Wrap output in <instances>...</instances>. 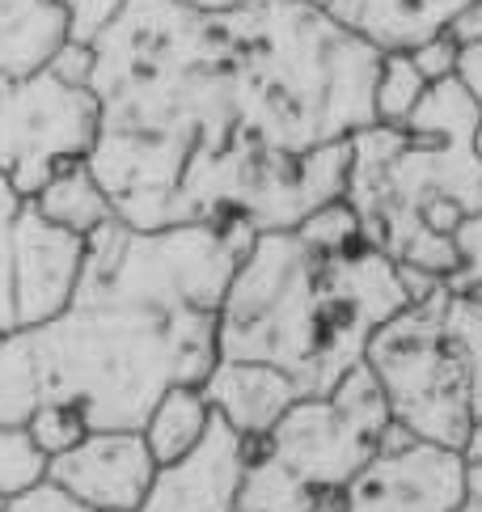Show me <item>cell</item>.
<instances>
[{"mask_svg": "<svg viewBox=\"0 0 482 512\" xmlns=\"http://www.w3.org/2000/svg\"><path fill=\"white\" fill-rule=\"evenodd\" d=\"M377 68L381 51L309 0H127L94 43L102 123L85 166L132 229H296L343 199L351 136L377 123Z\"/></svg>", "mask_w": 482, "mask_h": 512, "instance_id": "cell-1", "label": "cell"}, {"mask_svg": "<svg viewBox=\"0 0 482 512\" xmlns=\"http://www.w3.org/2000/svg\"><path fill=\"white\" fill-rule=\"evenodd\" d=\"M250 242L246 221L102 225L60 314L0 335V424L77 407L89 432H140L165 390L203 386L220 360V301Z\"/></svg>", "mask_w": 482, "mask_h": 512, "instance_id": "cell-2", "label": "cell"}, {"mask_svg": "<svg viewBox=\"0 0 482 512\" xmlns=\"http://www.w3.org/2000/svg\"><path fill=\"white\" fill-rule=\"evenodd\" d=\"M411 305L398 263L368 242L330 250L301 229L254 233L220 301V360L280 369L301 398L330 394L368 339Z\"/></svg>", "mask_w": 482, "mask_h": 512, "instance_id": "cell-3", "label": "cell"}, {"mask_svg": "<svg viewBox=\"0 0 482 512\" xmlns=\"http://www.w3.org/2000/svg\"><path fill=\"white\" fill-rule=\"evenodd\" d=\"M478 119L482 111L449 77L428 85L402 127L373 123L351 136L343 204L356 212L368 246L436 280L453 276V229L482 212Z\"/></svg>", "mask_w": 482, "mask_h": 512, "instance_id": "cell-4", "label": "cell"}, {"mask_svg": "<svg viewBox=\"0 0 482 512\" xmlns=\"http://www.w3.org/2000/svg\"><path fill=\"white\" fill-rule=\"evenodd\" d=\"M389 424L385 394L364 364L330 394L296 398L254 445L237 512H313L381 453Z\"/></svg>", "mask_w": 482, "mask_h": 512, "instance_id": "cell-5", "label": "cell"}, {"mask_svg": "<svg viewBox=\"0 0 482 512\" xmlns=\"http://www.w3.org/2000/svg\"><path fill=\"white\" fill-rule=\"evenodd\" d=\"M449 288L411 301L368 339L364 369L385 394L389 419L415 441L461 453L474 424L470 411V369L449 335Z\"/></svg>", "mask_w": 482, "mask_h": 512, "instance_id": "cell-6", "label": "cell"}, {"mask_svg": "<svg viewBox=\"0 0 482 512\" xmlns=\"http://www.w3.org/2000/svg\"><path fill=\"white\" fill-rule=\"evenodd\" d=\"M102 106L89 85H68L51 68L0 81V174L30 199L64 166L89 161Z\"/></svg>", "mask_w": 482, "mask_h": 512, "instance_id": "cell-7", "label": "cell"}, {"mask_svg": "<svg viewBox=\"0 0 482 512\" xmlns=\"http://www.w3.org/2000/svg\"><path fill=\"white\" fill-rule=\"evenodd\" d=\"M466 491V462L453 449L415 441L389 424L381 453L313 512H449Z\"/></svg>", "mask_w": 482, "mask_h": 512, "instance_id": "cell-8", "label": "cell"}, {"mask_svg": "<svg viewBox=\"0 0 482 512\" xmlns=\"http://www.w3.org/2000/svg\"><path fill=\"white\" fill-rule=\"evenodd\" d=\"M250 453L254 441L233 432L212 411V424L199 436V445L182 453L178 462L157 466L148 496L140 500L136 512H237Z\"/></svg>", "mask_w": 482, "mask_h": 512, "instance_id": "cell-9", "label": "cell"}, {"mask_svg": "<svg viewBox=\"0 0 482 512\" xmlns=\"http://www.w3.org/2000/svg\"><path fill=\"white\" fill-rule=\"evenodd\" d=\"M157 462L136 428L119 432H85L81 445L51 457L47 479L60 483L94 512H136L148 496Z\"/></svg>", "mask_w": 482, "mask_h": 512, "instance_id": "cell-10", "label": "cell"}, {"mask_svg": "<svg viewBox=\"0 0 482 512\" xmlns=\"http://www.w3.org/2000/svg\"><path fill=\"white\" fill-rule=\"evenodd\" d=\"M89 237L68 233L43 221L26 199L17 212V263H13V301H17V331L55 318L72 301L85 267Z\"/></svg>", "mask_w": 482, "mask_h": 512, "instance_id": "cell-11", "label": "cell"}, {"mask_svg": "<svg viewBox=\"0 0 482 512\" xmlns=\"http://www.w3.org/2000/svg\"><path fill=\"white\" fill-rule=\"evenodd\" d=\"M309 5L381 56H394L449 34L474 0H309Z\"/></svg>", "mask_w": 482, "mask_h": 512, "instance_id": "cell-12", "label": "cell"}, {"mask_svg": "<svg viewBox=\"0 0 482 512\" xmlns=\"http://www.w3.org/2000/svg\"><path fill=\"white\" fill-rule=\"evenodd\" d=\"M203 398L233 432L258 445L284 419L292 402L301 398V390L280 369H271V364L216 360L212 373L203 377Z\"/></svg>", "mask_w": 482, "mask_h": 512, "instance_id": "cell-13", "label": "cell"}, {"mask_svg": "<svg viewBox=\"0 0 482 512\" xmlns=\"http://www.w3.org/2000/svg\"><path fill=\"white\" fill-rule=\"evenodd\" d=\"M64 47L60 0H0V81L30 77Z\"/></svg>", "mask_w": 482, "mask_h": 512, "instance_id": "cell-14", "label": "cell"}, {"mask_svg": "<svg viewBox=\"0 0 482 512\" xmlns=\"http://www.w3.org/2000/svg\"><path fill=\"white\" fill-rule=\"evenodd\" d=\"M30 204L43 221L60 225L68 233H81V237H94L102 225L115 221V208H110L102 182L94 178V170H89L85 161L64 166L55 178H47L43 187L30 195Z\"/></svg>", "mask_w": 482, "mask_h": 512, "instance_id": "cell-15", "label": "cell"}, {"mask_svg": "<svg viewBox=\"0 0 482 512\" xmlns=\"http://www.w3.org/2000/svg\"><path fill=\"white\" fill-rule=\"evenodd\" d=\"M212 424V407L203 398V386H174L157 398V407L144 419V445L153 453V462H178L182 453H191L199 445V436Z\"/></svg>", "mask_w": 482, "mask_h": 512, "instance_id": "cell-16", "label": "cell"}, {"mask_svg": "<svg viewBox=\"0 0 482 512\" xmlns=\"http://www.w3.org/2000/svg\"><path fill=\"white\" fill-rule=\"evenodd\" d=\"M428 94V81L415 68V60L406 51H394V56H381L377 68V85H373V111L377 123L385 127H402L406 119L415 115V106Z\"/></svg>", "mask_w": 482, "mask_h": 512, "instance_id": "cell-17", "label": "cell"}, {"mask_svg": "<svg viewBox=\"0 0 482 512\" xmlns=\"http://www.w3.org/2000/svg\"><path fill=\"white\" fill-rule=\"evenodd\" d=\"M47 462L51 457L30 441L26 428L0 424V500H13L22 491H30L34 483H43Z\"/></svg>", "mask_w": 482, "mask_h": 512, "instance_id": "cell-18", "label": "cell"}, {"mask_svg": "<svg viewBox=\"0 0 482 512\" xmlns=\"http://www.w3.org/2000/svg\"><path fill=\"white\" fill-rule=\"evenodd\" d=\"M26 199L0 174V335L17 331V301H13V263H17V212Z\"/></svg>", "mask_w": 482, "mask_h": 512, "instance_id": "cell-19", "label": "cell"}, {"mask_svg": "<svg viewBox=\"0 0 482 512\" xmlns=\"http://www.w3.org/2000/svg\"><path fill=\"white\" fill-rule=\"evenodd\" d=\"M449 335L466 356V369H470V411L474 419L482 415V318L474 314L470 301L453 297L449 301Z\"/></svg>", "mask_w": 482, "mask_h": 512, "instance_id": "cell-20", "label": "cell"}, {"mask_svg": "<svg viewBox=\"0 0 482 512\" xmlns=\"http://www.w3.org/2000/svg\"><path fill=\"white\" fill-rule=\"evenodd\" d=\"M26 432L47 457H60L72 445H81L89 428H85V419H81L77 407H39L26 419Z\"/></svg>", "mask_w": 482, "mask_h": 512, "instance_id": "cell-21", "label": "cell"}, {"mask_svg": "<svg viewBox=\"0 0 482 512\" xmlns=\"http://www.w3.org/2000/svg\"><path fill=\"white\" fill-rule=\"evenodd\" d=\"M453 250H457V271L444 280V288L453 297H470V292L482 288V212L466 216L453 229Z\"/></svg>", "mask_w": 482, "mask_h": 512, "instance_id": "cell-22", "label": "cell"}, {"mask_svg": "<svg viewBox=\"0 0 482 512\" xmlns=\"http://www.w3.org/2000/svg\"><path fill=\"white\" fill-rule=\"evenodd\" d=\"M127 0H60L64 9V39L77 47H94L102 30L115 22Z\"/></svg>", "mask_w": 482, "mask_h": 512, "instance_id": "cell-23", "label": "cell"}, {"mask_svg": "<svg viewBox=\"0 0 482 512\" xmlns=\"http://www.w3.org/2000/svg\"><path fill=\"white\" fill-rule=\"evenodd\" d=\"M301 229L309 242H318V246H330V250H343V246H356V242H364L360 237V221H356V212H351L343 199H335V204H326V208H318L313 216H305Z\"/></svg>", "mask_w": 482, "mask_h": 512, "instance_id": "cell-24", "label": "cell"}, {"mask_svg": "<svg viewBox=\"0 0 482 512\" xmlns=\"http://www.w3.org/2000/svg\"><path fill=\"white\" fill-rule=\"evenodd\" d=\"M5 512H94V508L81 504L77 496H68L60 483L43 479V483H34L30 491H22V496H13L5 504Z\"/></svg>", "mask_w": 482, "mask_h": 512, "instance_id": "cell-25", "label": "cell"}, {"mask_svg": "<svg viewBox=\"0 0 482 512\" xmlns=\"http://www.w3.org/2000/svg\"><path fill=\"white\" fill-rule=\"evenodd\" d=\"M415 60V68L423 72V81L436 85V81H449L453 68H457V39L453 34H436V39L419 43L415 51H406Z\"/></svg>", "mask_w": 482, "mask_h": 512, "instance_id": "cell-26", "label": "cell"}, {"mask_svg": "<svg viewBox=\"0 0 482 512\" xmlns=\"http://www.w3.org/2000/svg\"><path fill=\"white\" fill-rule=\"evenodd\" d=\"M43 68H51L55 77L68 81V85H89V77H94V47H77V43L64 39V47L55 51Z\"/></svg>", "mask_w": 482, "mask_h": 512, "instance_id": "cell-27", "label": "cell"}, {"mask_svg": "<svg viewBox=\"0 0 482 512\" xmlns=\"http://www.w3.org/2000/svg\"><path fill=\"white\" fill-rule=\"evenodd\" d=\"M453 81L466 89L470 102L482 111V39L470 43H457V68H453Z\"/></svg>", "mask_w": 482, "mask_h": 512, "instance_id": "cell-28", "label": "cell"}, {"mask_svg": "<svg viewBox=\"0 0 482 512\" xmlns=\"http://www.w3.org/2000/svg\"><path fill=\"white\" fill-rule=\"evenodd\" d=\"M449 512H482V462L466 466V491Z\"/></svg>", "mask_w": 482, "mask_h": 512, "instance_id": "cell-29", "label": "cell"}, {"mask_svg": "<svg viewBox=\"0 0 482 512\" xmlns=\"http://www.w3.org/2000/svg\"><path fill=\"white\" fill-rule=\"evenodd\" d=\"M453 39L457 43H470V39H482V0H474V5L466 9V13H461L457 17V22H453Z\"/></svg>", "mask_w": 482, "mask_h": 512, "instance_id": "cell-30", "label": "cell"}, {"mask_svg": "<svg viewBox=\"0 0 482 512\" xmlns=\"http://www.w3.org/2000/svg\"><path fill=\"white\" fill-rule=\"evenodd\" d=\"M461 462H466V466L482 462V415L474 419L470 432H466V445H461Z\"/></svg>", "mask_w": 482, "mask_h": 512, "instance_id": "cell-31", "label": "cell"}, {"mask_svg": "<svg viewBox=\"0 0 482 512\" xmlns=\"http://www.w3.org/2000/svg\"><path fill=\"white\" fill-rule=\"evenodd\" d=\"M178 5H187V9H203V13H225V9L246 5V0H178Z\"/></svg>", "mask_w": 482, "mask_h": 512, "instance_id": "cell-32", "label": "cell"}, {"mask_svg": "<svg viewBox=\"0 0 482 512\" xmlns=\"http://www.w3.org/2000/svg\"><path fill=\"white\" fill-rule=\"evenodd\" d=\"M474 153H478V161H482V119H478V127H474Z\"/></svg>", "mask_w": 482, "mask_h": 512, "instance_id": "cell-33", "label": "cell"}, {"mask_svg": "<svg viewBox=\"0 0 482 512\" xmlns=\"http://www.w3.org/2000/svg\"><path fill=\"white\" fill-rule=\"evenodd\" d=\"M474 314H478V318H482V305H474Z\"/></svg>", "mask_w": 482, "mask_h": 512, "instance_id": "cell-34", "label": "cell"}, {"mask_svg": "<svg viewBox=\"0 0 482 512\" xmlns=\"http://www.w3.org/2000/svg\"><path fill=\"white\" fill-rule=\"evenodd\" d=\"M5 504H9V500H0V512H5Z\"/></svg>", "mask_w": 482, "mask_h": 512, "instance_id": "cell-35", "label": "cell"}]
</instances>
